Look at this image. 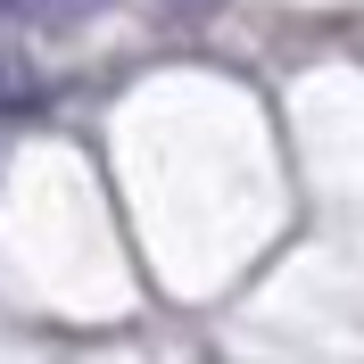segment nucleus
Segmentation results:
<instances>
[{
    "label": "nucleus",
    "mask_w": 364,
    "mask_h": 364,
    "mask_svg": "<svg viewBox=\"0 0 364 364\" xmlns=\"http://www.w3.org/2000/svg\"><path fill=\"white\" fill-rule=\"evenodd\" d=\"M17 25H42V33H67V25H83V17H100L108 0H0Z\"/></svg>",
    "instance_id": "1"
},
{
    "label": "nucleus",
    "mask_w": 364,
    "mask_h": 364,
    "mask_svg": "<svg viewBox=\"0 0 364 364\" xmlns=\"http://www.w3.org/2000/svg\"><path fill=\"white\" fill-rule=\"evenodd\" d=\"M25 100H33V75H25L9 50H0V108H25Z\"/></svg>",
    "instance_id": "2"
},
{
    "label": "nucleus",
    "mask_w": 364,
    "mask_h": 364,
    "mask_svg": "<svg viewBox=\"0 0 364 364\" xmlns=\"http://www.w3.org/2000/svg\"><path fill=\"white\" fill-rule=\"evenodd\" d=\"M166 9H182V17H199V9H215V0H166Z\"/></svg>",
    "instance_id": "3"
}]
</instances>
